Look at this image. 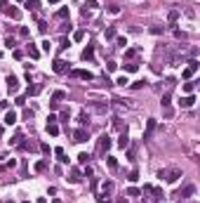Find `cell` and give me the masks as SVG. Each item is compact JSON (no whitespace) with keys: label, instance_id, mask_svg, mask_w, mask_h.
I'll return each instance as SVG.
<instances>
[{"label":"cell","instance_id":"6da1fadb","mask_svg":"<svg viewBox=\"0 0 200 203\" xmlns=\"http://www.w3.org/2000/svg\"><path fill=\"white\" fill-rule=\"evenodd\" d=\"M113 146V139L108 137V135H101L99 139H97V156H106V151Z\"/></svg>","mask_w":200,"mask_h":203},{"label":"cell","instance_id":"7a4b0ae2","mask_svg":"<svg viewBox=\"0 0 200 203\" xmlns=\"http://www.w3.org/2000/svg\"><path fill=\"white\" fill-rule=\"evenodd\" d=\"M198 69H200L198 59H191V62H188V66H186V69L181 71V78H184V80H191V78L195 76V71H198Z\"/></svg>","mask_w":200,"mask_h":203},{"label":"cell","instance_id":"3957f363","mask_svg":"<svg viewBox=\"0 0 200 203\" xmlns=\"http://www.w3.org/2000/svg\"><path fill=\"white\" fill-rule=\"evenodd\" d=\"M155 128H158V123H155V118H148V121H146V130H144V142H148V139L153 137Z\"/></svg>","mask_w":200,"mask_h":203},{"label":"cell","instance_id":"277c9868","mask_svg":"<svg viewBox=\"0 0 200 203\" xmlns=\"http://www.w3.org/2000/svg\"><path fill=\"white\" fill-rule=\"evenodd\" d=\"M52 71L54 73H69V62H64V59H54V64H52Z\"/></svg>","mask_w":200,"mask_h":203},{"label":"cell","instance_id":"5b68a950","mask_svg":"<svg viewBox=\"0 0 200 203\" xmlns=\"http://www.w3.org/2000/svg\"><path fill=\"white\" fill-rule=\"evenodd\" d=\"M71 76H73V78H83V80H94V73H92V71H83V69H73Z\"/></svg>","mask_w":200,"mask_h":203},{"label":"cell","instance_id":"8992f818","mask_svg":"<svg viewBox=\"0 0 200 203\" xmlns=\"http://www.w3.org/2000/svg\"><path fill=\"white\" fill-rule=\"evenodd\" d=\"M66 180H69L71 184H78V182L83 180V172H80L78 168H71V170H69V177H66Z\"/></svg>","mask_w":200,"mask_h":203},{"label":"cell","instance_id":"52a82bcc","mask_svg":"<svg viewBox=\"0 0 200 203\" xmlns=\"http://www.w3.org/2000/svg\"><path fill=\"white\" fill-rule=\"evenodd\" d=\"M7 90H10V95L12 92H19V78L17 76H7Z\"/></svg>","mask_w":200,"mask_h":203},{"label":"cell","instance_id":"ba28073f","mask_svg":"<svg viewBox=\"0 0 200 203\" xmlns=\"http://www.w3.org/2000/svg\"><path fill=\"white\" fill-rule=\"evenodd\" d=\"M73 142H78V144L87 142V130H85V128H78V130L73 132Z\"/></svg>","mask_w":200,"mask_h":203},{"label":"cell","instance_id":"9c48e42d","mask_svg":"<svg viewBox=\"0 0 200 203\" xmlns=\"http://www.w3.org/2000/svg\"><path fill=\"white\" fill-rule=\"evenodd\" d=\"M193 194H195V187H193V184H186V187H184V189H181V191H179V194H177V196H179V201H184V198H188V196H193Z\"/></svg>","mask_w":200,"mask_h":203},{"label":"cell","instance_id":"30bf717a","mask_svg":"<svg viewBox=\"0 0 200 203\" xmlns=\"http://www.w3.org/2000/svg\"><path fill=\"white\" fill-rule=\"evenodd\" d=\"M193 104H195V95H186V97H181V102H179L181 109H191Z\"/></svg>","mask_w":200,"mask_h":203},{"label":"cell","instance_id":"8fae6325","mask_svg":"<svg viewBox=\"0 0 200 203\" xmlns=\"http://www.w3.org/2000/svg\"><path fill=\"white\" fill-rule=\"evenodd\" d=\"M2 10H5V14H7V17H10V19H14V22H17V19H19V17H21V12H19V10H17V7H12V5H7V7H2Z\"/></svg>","mask_w":200,"mask_h":203},{"label":"cell","instance_id":"7c38bea8","mask_svg":"<svg viewBox=\"0 0 200 203\" xmlns=\"http://www.w3.org/2000/svg\"><path fill=\"white\" fill-rule=\"evenodd\" d=\"M118 146H120V149H127V146H130V137H127V130H122V132H120V137H118Z\"/></svg>","mask_w":200,"mask_h":203},{"label":"cell","instance_id":"4fadbf2b","mask_svg":"<svg viewBox=\"0 0 200 203\" xmlns=\"http://www.w3.org/2000/svg\"><path fill=\"white\" fill-rule=\"evenodd\" d=\"M181 177V170H165V180L167 182H177Z\"/></svg>","mask_w":200,"mask_h":203},{"label":"cell","instance_id":"5bb4252c","mask_svg":"<svg viewBox=\"0 0 200 203\" xmlns=\"http://www.w3.org/2000/svg\"><path fill=\"white\" fill-rule=\"evenodd\" d=\"M26 52H28V57H31V59H40V50H38V47H36L33 43H28Z\"/></svg>","mask_w":200,"mask_h":203},{"label":"cell","instance_id":"9a60e30c","mask_svg":"<svg viewBox=\"0 0 200 203\" xmlns=\"http://www.w3.org/2000/svg\"><path fill=\"white\" fill-rule=\"evenodd\" d=\"M17 121H19V116H17V111H7V113H5V125H14Z\"/></svg>","mask_w":200,"mask_h":203},{"label":"cell","instance_id":"2e32d148","mask_svg":"<svg viewBox=\"0 0 200 203\" xmlns=\"http://www.w3.org/2000/svg\"><path fill=\"white\" fill-rule=\"evenodd\" d=\"M92 57H94V45H87V47L83 50V59L87 62V59H92Z\"/></svg>","mask_w":200,"mask_h":203},{"label":"cell","instance_id":"e0dca14e","mask_svg":"<svg viewBox=\"0 0 200 203\" xmlns=\"http://www.w3.org/2000/svg\"><path fill=\"white\" fill-rule=\"evenodd\" d=\"M26 10L28 12H38L40 10V2H38V0H26Z\"/></svg>","mask_w":200,"mask_h":203},{"label":"cell","instance_id":"ac0fdd59","mask_svg":"<svg viewBox=\"0 0 200 203\" xmlns=\"http://www.w3.org/2000/svg\"><path fill=\"white\" fill-rule=\"evenodd\" d=\"M106 166H108L111 170H116V168H118V161H116V156H106Z\"/></svg>","mask_w":200,"mask_h":203},{"label":"cell","instance_id":"d6986e66","mask_svg":"<svg viewBox=\"0 0 200 203\" xmlns=\"http://www.w3.org/2000/svg\"><path fill=\"white\" fill-rule=\"evenodd\" d=\"M54 154L59 156V161H61V163H69V158H66V154H64V149H61V146H57V149H54Z\"/></svg>","mask_w":200,"mask_h":203},{"label":"cell","instance_id":"ffe728a7","mask_svg":"<svg viewBox=\"0 0 200 203\" xmlns=\"http://www.w3.org/2000/svg\"><path fill=\"white\" fill-rule=\"evenodd\" d=\"M92 109H94L97 113H106L108 111V104H92Z\"/></svg>","mask_w":200,"mask_h":203},{"label":"cell","instance_id":"44dd1931","mask_svg":"<svg viewBox=\"0 0 200 203\" xmlns=\"http://www.w3.org/2000/svg\"><path fill=\"white\" fill-rule=\"evenodd\" d=\"M61 99H66V92H64V90H57V92L52 95V102H61Z\"/></svg>","mask_w":200,"mask_h":203},{"label":"cell","instance_id":"7402d4cb","mask_svg":"<svg viewBox=\"0 0 200 203\" xmlns=\"http://www.w3.org/2000/svg\"><path fill=\"white\" fill-rule=\"evenodd\" d=\"M104 36H106V40H111V38H116V26H108L104 31Z\"/></svg>","mask_w":200,"mask_h":203},{"label":"cell","instance_id":"603a6c76","mask_svg":"<svg viewBox=\"0 0 200 203\" xmlns=\"http://www.w3.org/2000/svg\"><path fill=\"white\" fill-rule=\"evenodd\" d=\"M137 69H139V64H137V62H130V64H125V71H127V73H134Z\"/></svg>","mask_w":200,"mask_h":203},{"label":"cell","instance_id":"cb8c5ba5","mask_svg":"<svg viewBox=\"0 0 200 203\" xmlns=\"http://www.w3.org/2000/svg\"><path fill=\"white\" fill-rule=\"evenodd\" d=\"M36 170H38V172H45V170H47V161H38V163H36Z\"/></svg>","mask_w":200,"mask_h":203},{"label":"cell","instance_id":"d4e9b609","mask_svg":"<svg viewBox=\"0 0 200 203\" xmlns=\"http://www.w3.org/2000/svg\"><path fill=\"white\" fill-rule=\"evenodd\" d=\"M47 132L50 135H59V125L57 123H47Z\"/></svg>","mask_w":200,"mask_h":203},{"label":"cell","instance_id":"484cf974","mask_svg":"<svg viewBox=\"0 0 200 203\" xmlns=\"http://www.w3.org/2000/svg\"><path fill=\"white\" fill-rule=\"evenodd\" d=\"M167 19H169V24H174L177 19H179V12H177V10H172V12L167 14Z\"/></svg>","mask_w":200,"mask_h":203},{"label":"cell","instance_id":"4316f807","mask_svg":"<svg viewBox=\"0 0 200 203\" xmlns=\"http://www.w3.org/2000/svg\"><path fill=\"white\" fill-rule=\"evenodd\" d=\"M38 31L45 36V33H47V22H42V19H40V22H38Z\"/></svg>","mask_w":200,"mask_h":203},{"label":"cell","instance_id":"83f0119b","mask_svg":"<svg viewBox=\"0 0 200 203\" xmlns=\"http://www.w3.org/2000/svg\"><path fill=\"white\" fill-rule=\"evenodd\" d=\"M101 189H104V194H111V191H113V182H104Z\"/></svg>","mask_w":200,"mask_h":203},{"label":"cell","instance_id":"f1b7e54d","mask_svg":"<svg viewBox=\"0 0 200 203\" xmlns=\"http://www.w3.org/2000/svg\"><path fill=\"white\" fill-rule=\"evenodd\" d=\"M193 90H195V83H184V92L193 95Z\"/></svg>","mask_w":200,"mask_h":203},{"label":"cell","instance_id":"f546056e","mask_svg":"<svg viewBox=\"0 0 200 203\" xmlns=\"http://www.w3.org/2000/svg\"><path fill=\"white\" fill-rule=\"evenodd\" d=\"M38 92H40V85H31L28 87V97H36Z\"/></svg>","mask_w":200,"mask_h":203},{"label":"cell","instance_id":"4dcf8cb0","mask_svg":"<svg viewBox=\"0 0 200 203\" xmlns=\"http://www.w3.org/2000/svg\"><path fill=\"white\" fill-rule=\"evenodd\" d=\"M57 17L59 19H66V17H69V7H61V10L57 12Z\"/></svg>","mask_w":200,"mask_h":203},{"label":"cell","instance_id":"1f68e13d","mask_svg":"<svg viewBox=\"0 0 200 203\" xmlns=\"http://www.w3.org/2000/svg\"><path fill=\"white\" fill-rule=\"evenodd\" d=\"M127 83H130V80H127V76H120V78L116 80V85H120V87H125Z\"/></svg>","mask_w":200,"mask_h":203},{"label":"cell","instance_id":"d6a6232c","mask_svg":"<svg viewBox=\"0 0 200 203\" xmlns=\"http://www.w3.org/2000/svg\"><path fill=\"white\" fill-rule=\"evenodd\" d=\"M5 45H7L10 50H14V47H17V40H14V38H5Z\"/></svg>","mask_w":200,"mask_h":203},{"label":"cell","instance_id":"836d02e7","mask_svg":"<svg viewBox=\"0 0 200 203\" xmlns=\"http://www.w3.org/2000/svg\"><path fill=\"white\" fill-rule=\"evenodd\" d=\"M169 99H172V97H169V92H165L163 99H160V104H163V106H169Z\"/></svg>","mask_w":200,"mask_h":203},{"label":"cell","instance_id":"e575fe53","mask_svg":"<svg viewBox=\"0 0 200 203\" xmlns=\"http://www.w3.org/2000/svg\"><path fill=\"white\" fill-rule=\"evenodd\" d=\"M90 158H92V156H90V154H85V151H83V154L78 156V161H80V163H83V166H85V163H87V161H90Z\"/></svg>","mask_w":200,"mask_h":203},{"label":"cell","instance_id":"d590c367","mask_svg":"<svg viewBox=\"0 0 200 203\" xmlns=\"http://www.w3.org/2000/svg\"><path fill=\"white\" fill-rule=\"evenodd\" d=\"M146 85V80H137V83H132V90H141Z\"/></svg>","mask_w":200,"mask_h":203},{"label":"cell","instance_id":"8d00e7d4","mask_svg":"<svg viewBox=\"0 0 200 203\" xmlns=\"http://www.w3.org/2000/svg\"><path fill=\"white\" fill-rule=\"evenodd\" d=\"M97 7V0H85V10H94Z\"/></svg>","mask_w":200,"mask_h":203},{"label":"cell","instance_id":"74e56055","mask_svg":"<svg viewBox=\"0 0 200 203\" xmlns=\"http://www.w3.org/2000/svg\"><path fill=\"white\" fill-rule=\"evenodd\" d=\"M14 104H17V106H24V104H26V97H24V95H19V97L14 99Z\"/></svg>","mask_w":200,"mask_h":203},{"label":"cell","instance_id":"f35d334b","mask_svg":"<svg viewBox=\"0 0 200 203\" xmlns=\"http://www.w3.org/2000/svg\"><path fill=\"white\" fill-rule=\"evenodd\" d=\"M42 52H50V50H52V43H50V40H42Z\"/></svg>","mask_w":200,"mask_h":203},{"label":"cell","instance_id":"ab89813d","mask_svg":"<svg viewBox=\"0 0 200 203\" xmlns=\"http://www.w3.org/2000/svg\"><path fill=\"white\" fill-rule=\"evenodd\" d=\"M19 36H21V38H28V36H31V31H28L26 26H21V28H19Z\"/></svg>","mask_w":200,"mask_h":203},{"label":"cell","instance_id":"60d3db41","mask_svg":"<svg viewBox=\"0 0 200 203\" xmlns=\"http://www.w3.org/2000/svg\"><path fill=\"white\" fill-rule=\"evenodd\" d=\"M127 180H130V182H137V180H139V172H137V170H132L130 175H127Z\"/></svg>","mask_w":200,"mask_h":203},{"label":"cell","instance_id":"b9f144b4","mask_svg":"<svg viewBox=\"0 0 200 203\" xmlns=\"http://www.w3.org/2000/svg\"><path fill=\"white\" fill-rule=\"evenodd\" d=\"M137 52H139L137 47H132V50H127V52H125V59H132V57H134V54H137Z\"/></svg>","mask_w":200,"mask_h":203},{"label":"cell","instance_id":"7bdbcfd3","mask_svg":"<svg viewBox=\"0 0 200 203\" xmlns=\"http://www.w3.org/2000/svg\"><path fill=\"white\" fill-rule=\"evenodd\" d=\"M83 38H85V31H75V33H73V40H78V43L83 40Z\"/></svg>","mask_w":200,"mask_h":203},{"label":"cell","instance_id":"ee69618b","mask_svg":"<svg viewBox=\"0 0 200 203\" xmlns=\"http://www.w3.org/2000/svg\"><path fill=\"white\" fill-rule=\"evenodd\" d=\"M57 121H61V123H69V111H61V116H59Z\"/></svg>","mask_w":200,"mask_h":203},{"label":"cell","instance_id":"f6af8a7d","mask_svg":"<svg viewBox=\"0 0 200 203\" xmlns=\"http://www.w3.org/2000/svg\"><path fill=\"white\" fill-rule=\"evenodd\" d=\"M108 14H120V7H118V5H111V7H108Z\"/></svg>","mask_w":200,"mask_h":203},{"label":"cell","instance_id":"bcb514c9","mask_svg":"<svg viewBox=\"0 0 200 203\" xmlns=\"http://www.w3.org/2000/svg\"><path fill=\"white\" fill-rule=\"evenodd\" d=\"M127 196H139V189L137 187H130V189H127Z\"/></svg>","mask_w":200,"mask_h":203},{"label":"cell","instance_id":"7dc6e473","mask_svg":"<svg viewBox=\"0 0 200 203\" xmlns=\"http://www.w3.org/2000/svg\"><path fill=\"white\" fill-rule=\"evenodd\" d=\"M78 121H80V123H83V125H87V121H90V118H87V113H80V118H78Z\"/></svg>","mask_w":200,"mask_h":203},{"label":"cell","instance_id":"c3c4849f","mask_svg":"<svg viewBox=\"0 0 200 203\" xmlns=\"http://www.w3.org/2000/svg\"><path fill=\"white\" fill-rule=\"evenodd\" d=\"M12 54H14V59H21V57H24V52H21V50H17V47L12 50Z\"/></svg>","mask_w":200,"mask_h":203},{"label":"cell","instance_id":"681fc988","mask_svg":"<svg viewBox=\"0 0 200 203\" xmlns=\"http://www.w3.org/2000/svg\"><path fill=\"white\" fill-rule=\"evenodd\" d=\"M59 47H61V50H66V47H69V38H61V43H59Z\"/></svg>","mask_w":200,"mask_h":203},{"label":"cell","instance_id":"f907efd6","mask_svg":"<svg viewBox=\"0 0 200 203\" xmlns=\"http://www.w3.org/2000/svg\"><path fill=\"white\" fill-rule=\"evenodd\" d=\"M151 33H153V36H160V33H163V28H160V26H153Z\"/></svg>","mask_w":200,"mask_h":203},{"label":"cell","instance_id":"816d5d0a","mask_svg":"<svg viewBox=\"0 0 200 203\" xmlns=\"http://www.w3.org/2000/svg\"><path fill=\"white\" fill-rule=\"evenodd\" d=\"M40 151H42V154H50V144H45V142H42V144H40Z\"/></svg>","mask_w":200,"mask_h":203},{"label":"cell","instance_id":"f5cc1de1","mask_svg":"<svg viewBox=\"0 0 200 203\" xmlns=\"http://www.w3.org/2000/svg\"><path fill=\"white\" fill-rule=\"evenodd\" d=\"M106 71H116V62H108V64H106Z\"/></svg>","mask_w":200,"mask_h":203},{"label":"cell","instance_id":"db71d44e","mask_svg":"<svg viewBox=\"0 0 200 203\" xmlns=\"http://www.w3.org/2000/svg\"><path fill=\"white\" fill-rule=\"evenodd\" d=\"M97 203H113L111 198H97Z\"/></svg>","mask_w":200,"mask_h":203},{"label":"cell","instance_id":"11a10c76","mask_svg":"<svg viewBox=\"0 0 200 203\" xmlns=\"http://www.w3.org/2000/svg\"><path fill=\"white\" fill-rule=\"evenodd\" d=\"M0 7H7V0H0Z\"/></svg>","mask_w":200,"mask_h":203},{"label":"cell","instance_id":"9f6ffc18","mask_svg":"<svg viewBox=\"0 0 200 203\" xmlns=\"http://www.w3.org/2000/svg\"><path fill=\"white\" fill-rule=\"evenodd\" d=\"M47 2H50V5H57V2H59V0H47Z\"/></svg>","mask_w":200,"mask_h":203},{"label":"cell","instance_id":"6f0895ef","mask_svg":"<svg viewBox=\"0 0 200 203\" xmlns=\"http://www.w3.org/2000/svg\"><path fill=\"white\" fill-rule=\"evenodd\" d=\"M2 203H12V201H10V198H5V201H2Z\"/></svg>","mask_w":200,"mask_h":203},{"label":"cell","instance_id":"680465c9","mask_svg":"<svg viewBox=\"0 0 200 203\" xmlns=\"http://www.w3.org/2000/svg\"><path fill=\"white\" fill-rule=\"evenodd\" d=\"M52 203H61V201H59V198H54V201H52Z\"/></svg>","mask_w":200,"mask_h":203},{"label":"cell","instance_id":"91938a15","mask_svg":"<svg viewBox=\"0 0 200 203\" xmlns=\"http://www.w3.org/2000/svg\"><path fill=\"white\" fill-rule=\"evenodd\" d=\"M24 203H31V201H24Z\"/></svg>","mask_w":200,"mask_h":203},{"label":"cell","instance_id":"94428289","mask_svg":"<svg viewBox=\"0 0 200 203\" xmlns=\"http://www.w3.org/2000/svg\"><path fill=\"white\" fill-rule=\"evenodd\" d=\"M179 203H186V201H179Z\"/></svg>","mask_w":200,"mask_h":203},{"label":"cell","instance_id":"6125c7cd","mask_svg":"<svg viewBox=\"0 0 200 203\" xmlns=\"http://www.w3.org/2000/svg\"><path fill=\"white\" fill-rule=\"evenodd\" d=\"M21 2H26V0H21Z\"/></svg>","mask_w":200,"mask_h":203},{"label":"cell","instance_id":"be15d7a7","mask_svg":"<svg viewBox=\"0 0 200 203\" xmlns=\"http://www.w3.org/2000/svg\"><path fill=\"white\" fill-rule=\"evenodd\" d=\"M0 130H2V125H0Z\"/></svg>","mask_w":200,"mask_h":203}]
</instances>
